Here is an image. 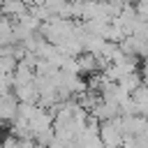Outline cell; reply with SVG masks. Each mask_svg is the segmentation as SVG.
<instances>
[{
	"instance_id": "6da1fadb",
	"label": "cell",
	"mask_w": 148,
	"mask_h": 148,
	"mask_svg": "<svg viewBox=\"0 0 148 148\" xmlns=\"http://www.w3.org/2000/svg\"><path fill=\"white\" fill-rule=\"evenodd\" d=\"M97 134H99L104 148H120L123 141H125V134H123V130H120V125H118L116 118H111V120H102Z\"/></svg>"
},
{
	"instance_id": "7a4b0ae2",
	"label": "cell",
	"mask_w": 148,
	"mask_h": 148,
	"mask_svg": "<svg viewBox=\"0 0 148 148\" xmlns=\"http://www.w3.org/2000/svg\"><path fill=\"white\" fill-rule=\"evenodd\" d=\"M16 111H18L16 95L12 90L9 92H0V123H12L16 118Z\"/></svg>"
},
{
	"instance_id": "3957f363",
	"label": "cell",
	"mask_w": 148,
	"mask_h": 148,
	"mask_svg": "<svg viewBox=\"0 0 148 148\" xmlns=\"http://www.w3.org/2000/svg\"><path fill=\"white\" fill-rule=\"evenodd\" d=\"M88 113L102 123V120H111V118H116L120 111H118V104H113V102H106V99H102V97H99V99L92 104V109H90Z\"/></svg>"
},
{
	"instance_id": "277c9868",
	"label": "cell",
	"mask_w": 148,
	"mask_h": 148,
	"mask_svg": "<svg viewBox=\"0 0 148 148\" xmlns=\"http://www.w3.org/2000/svg\"><path fill=\"white\" fill-rule=\"evenodd\" d=\"M28 12V5L23 0H2L0 2V16H7V18H18L21 14Z\"/></svg>"
},
{
	"instance_id": "5b68a950",
	"label": "cell",
	"mask_w": 148,
	"mask_h": 148,
	"mask_svg": "<svg viewBox=\"0 0 148 148\" xmlns=\"http://www.w3.org/2000/svg\"><path fill=\"white\" fill-rule=\"evenodd\" d=\"M76 65H79V74L99 72V67H97V53H90V51H81L76 56Z\"/></svg>"
},
{
	"instance_id": "8992f818",
	"label": "cell",
	"mask_w": 148,
	"mask_h": 148,
	"mask_svg": "<svg viewBox=\"0 0 148 148\" xmlns=\"http://www.w3.org/2000/svg\"><path fill=\"white\" fill-rule=\"evenodd\" d=\"M12 92L16 95L18 102H37V99H39V92H37L35 81H30V83H18V86L12 88Z\"/></svg>"
},
{
	"instance_id": "52a82bcc",
	"label": "cell",
	"mask_w": 148,
	"mask_h": 148,
	"mask_svg": "<svg viewBox=\"0 0 148 148\" xmlns=\"http://www.w3.org/2000/svg\"><path fill=\"white\" fill-rule=\"evenodd\" d=\"M116 83H118V86H120L123 90L132 92V90H134L136 86H141L143 81H141V74H139V69H136V72H127V74H123V76H120V79H118Z\"/></svg>"
},
{
	"instance_id": "ba28073f",
	"label": "cell",
	"mask_w": 148,
	"mask_h": 148,
	"mask_svg": "<svg viewBox=\"0 0 148 148\" xmlns=\"http://www.w3.org/2000/svg\"><path fill=\"white\" fill-rule=\"evenodd\" d=\"M0 148H21V139H18V136H14V134L9 132L7 136H2V139H0Z\"/></svg>"
},
{
	"instance_id": "9c48e42d",
	"label": "cell",
	"mask_w": 148,
	"mask_h": 148,
	"mask_svg": "<svg viewBox=\"0 0 148 148\" xmlns=\"http://www.w3.org/2000/svg\"><path fill=\"white\" fill-rule=\"evenodd\" d=\"M134 9H136V16L141 21H148V5L146 2H134Z\"/></svg>"
},
{
	"instance_id": "30bf717a",
	"label": "cell",
	"mask_w": 148,
	"mask_h": 148,
	"mask_svg": "<svg viewBox=\"0 0 148 148\" xmlns=\"http://www.w3.org/2000/svg\"><path fill=\"white\" fill-rule=\"evenodd\" d=\"M42 2H44V5H46V7H49L53 14H56V12H58V9H60V7H62L67 0H42Z\"/></svg>"
},
{
	"instance_id": "8fae6325",
	"label": "cell",
	"mask_w": 148,
	"mask_h": 148,
	"mask_svg": "<svg viewBox=\"0 0 148 148\" xmlns=\"http://www.w3.org/2000/svg\"><path fill=\"white\" fill-rule=\"evenodd\" d=\"M134 2H146V5H148V0H134Z\"/></svg>"
}]
</instances>
